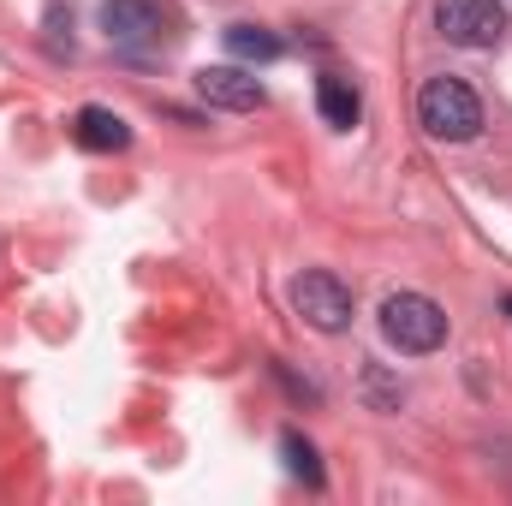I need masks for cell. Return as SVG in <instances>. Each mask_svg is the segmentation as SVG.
<instances>
[{
    "instance_id": "52a82bcc",
    "label": "cell",
    "mask_w": 512,
    "mask_h": 506,
    "mask_svg": "<svg viewBox=\"0 0 512 506\" xmlns=\"http://www.w3.org/2000/svg\"><path fill=\"white\" fill-rule=\"evenodd\" d=\"M72 143L90 149V155H114V149H126L131 143V126L114 114V108H78V120H72Z\"/></svg>"
},
{
    "instance_id": "30bf717a",
    "label": "cell",
    "mask_w": 512,
    "mask_h": 506,
    "mask_svg": "<svg viewBox=\"0 0 512 506\" xmlns=\"http://www.w3.org/2000/svg\"><path fill=\"white\" fill-rule=\"evenodd\" d=\"M280 453H286V471H292L298 483H310V489H322V483H328V477H322V459H316V447H310L298 429H286V435H280Z\"/></svg>"
},
{
    "instance_id": "9c48e42d",
    "label": "cell",
    "mask_w": 512,
    "mask_h": 506,
    "mask_svg": "<svg viewBox=\"0 0 512 506\" xmlns=\"http://www.w3.org/2000/svg\"><path fill=\"white\" fill-rule=\"evenodd\" d=\"M227 54L233 60H251V66H268V60H280V36L262 30V24H233L227 30Z\"/></svg>"
},
{
    "instance_id": "7a4b0ae2",
    "label": "cell",
    "mask_w": 512,
    "mask_h": 506,
    "mask_svg": "<svg viewBox=\"0 0 512 506\" xmlns=\"http://www.w3.org/2000/svg\"><path fill=\"white\" fill-rule=\"evenodd\" d=\"M382 334L393 352L423 358L447 340V310L429 292H393V298H382Z\"/></svg>"
},
{
    "instance_id": "ba28073f",
    "label": "cell",
    "mask_w": 512,
    "mask_h": 506,
    "mask_svg": "<svg viewBox=\"0 0 512 506\" xmlns=\"http://www.w3.org/2000/svg\"><path fill=\"white\" fill-rule=\"evenodd\" d=\"M316 114L334 131H352L358 114H364V102H358V90H352L346 78H322V84H316Z\"/></svg>"
},
{
    "instance_id": "277c9868",
    "label": "cell",
    "mask_w": 512,
    "mask_h": 506,
    "mask_svg": "<svg viewBox=\"0 0 512 506\" xmlns=\"http://www.w3.org/2000/svg\"><path fill=\"white\" fill-rule=\"evenodd\" d=\"M435 30L453 48H495L507 36V6L501 0H435Z\"/></svg>"
},
{
    "instance_id": "5b68a950",
    "label": "cell",
    "mask_w": 512,
    "mask_h": 506,
    "mask_svg": "<svg viewBox=\"0 0 512 506\" xmlns=\"http://www.w3.org/2000/svg\"><path fill=\"white\" fill-rule=\"evenodd\" d=\"M197 96H203L209 108H227V114H256V108L268 102V90L256 84L245 66H203V72H197Z\"/></svg>"
},
{
    "instance_id": "8fae6325",
    "label": "cell",
    "mask_w": 512,
    "mask_h": 506,
    "mask_svg": "<svg viewBox=\"0 0 512 506\" xmlns=\"http://www.w3.org/2000/svg\"><path fill=\"white\" fill-rule=\"evenodd\" d=\"M507 316H512V298H507Z\"/></svg>"
},
{
    "instance_id": "8992f818",
    "label": "cell",
    "mask_w": 512,
    "mask_h": 506,
    "mask_svg": "<svg viewBox=\"0 0 512 506\" xmlns=\"http://www.w3.org/2000/svg\"><path fill=\"white\" fill-rule=\"evenodd\" d=\"M102 36L114 48H149L161 36V6L155 0H102Z\"/></svg>"
},
{
    "instance_id": "3957f363",
    "label": "cell",
    "mask_w": 512,
    "mask_h": 506,
    "mask_svg": "<svg viewBox=\"0 0 512 506\" xmlns=\"http://www.w3.org/2000/svg\"><path fill=\"white\" fill-rule=\"evenodd\" d=\"M292 310L316 328V334H346L352 328V286L334 268H304L292 280Z\"/></svg>"
},
{
    "instance_id": "6da1fadb",
    "label": "cell",
    "mask_w": 512,
    "mask_h": 506,
    "mask_svg": "<svg viewBox=\"0 0 512 506\" xmlns=\"http://www.w3.org/2000/svg\"><path fill=\"white\" fill-rule=\"evenodd\" d=\"M417 120L441 143H471L483 131V102H477V90L465 78H429L417 90Z\"/></svg>"
}]
</instances>
